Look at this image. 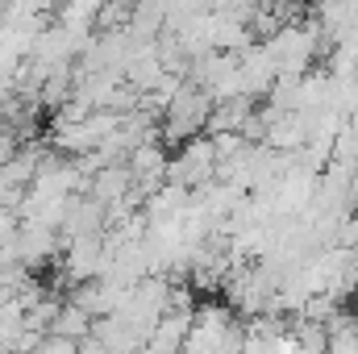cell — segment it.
I'll use <instances>...</instances> for the list:
<instances>
[{
  "label": "cell",
  "mask_w": 358,
  "mask_h": 354,
  "mask_svg": "<svg viewBox=\"0 0 358 354\" xmlns=\"http://www.w3.org/2000/svg\"><path fill=\"white\" fill-rule=\"evenodd\" d=\"M259 46L267 50V59L275 63V76H308V67L321 55V29L313 25V17L308 21L296 17V21L279 25L271 38H263Z\"/></svg>",
  "instance_id": "obj_1"
},
{
  "label": "cell",
  "mask_w": 358,
  "mask_h": 354,
  "mask_svg": "<svg viewBox=\"0 0 358 354\" xmlns=\"http://www.w3.org/2000/svg\"><path fill=\"white\" fill-rule=\"evenodd\" d=\"M208 113H213V100H208L200 88L183 84V88L176 92V100L163 108L159 142H163V146H183V142H192V138H204Z\"/></svg>",
  "instance_id": "obj_2"
},
{
  "label": "cell",
  "mask_w": 358,
  "mask_h": 354,
  "mask_svg": "<svg viewBox=\"0 0 358 354\" xmlns=\"http://www.w3.org/2000/svg\"><path fill=\"white\" fill-rule=\"evenodd\" d=\"M167 183H176L183 192H200L208 183H217V155L208 138H192L176 146V155L167 159Z\"/></svg>",
  "instance_id": "obj_3"
},
{
  "label": "cell",
  "mask_w": 358,
  "mask_h": 354,
  "mask_svg": "<svg viewBox=\"0 0 358 354\" xmlns=\"http://www.w3.org/2000/svg\"><path fill=\"white\" fill-rule=\"evenodd\" d=\"M238 76H242V96L259 104V96H267L271 84H275V63L267 59V50L255 42L238 55Z\"/></svg>",
  "instance_id": "obj_4"
},
{
  "label": "cell",
  "mask_w": 358,
  "mask_h": 354,
  "mask_svg": "<svg viewBox=\"0 0 358 354\" xmlns=\"http://www.w3.org/2000/svg\"><path fill=\"white\" fill-rule=\"evenodd\" d=\"M355 321H358V309H355Z\"/></svg>",
  "instance_id": "obj_5"
}]
</instances>
